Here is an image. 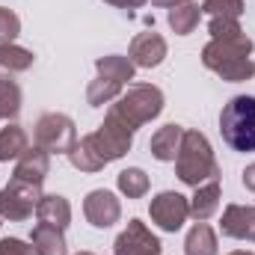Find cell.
Listing matches in <instances>:
<instances>
[{
	"mask_svg": "<svg viewBox=\"0 0 255 255\" xmlns=\"http://www.w3.org/2000/svg\"><path fill=\"white\" fill-rule=\"evenodd\" d=\"M253 48L255 45L250 36H241V39H211L202 48V65L211 68L214 74H220L229 83L250 80L255 74Z\"/></svg>",
	"mask_w": 255,
	"mask_h": 255,
	"instance_id": "1",
	"label": "cell"
},
{
	"mask_svg": "<svg viewBox=\"0 0 255 255\" xmlns=\"http://www.w3.org/2000/svg\"><path fill=\"white\" fill-rule=\"evenodd\" d=\"M175 175L187 187H199L205 181L220 178L214 148H211V142L202 130H184V139H181V148H178V157H175Z\"/></svg>",
	"mask_w": 255,
	"mask_h": 255,
	"instance_id": "2",
	"label": "cell"
},
{
	"mask_svg": "<svg viewBox=\"0 0 255 255\" xmlns=\"http://www.w3.org/2000/svg\"><path fill=\"white\" fill-rule=\"evenodd\" d=\"M220 133L235 151H255V95H235L223 104Z\"/></svg>",
	"mask_w": 255,
	"mask_h": 255,
	"instance_id": "3",
	"label": "cell"
},
{
	"mask_svg": "<svg viewBox=\"0 0 255 255\" xmlns=\"http://www.w3.org/2000/svg\"><path fill=\"white\" fill-rule=\"evenodd\" d=\"M110 113H116L122 122H128L136 130L163 113V92H160V86H151V83H133V86H128V92L116 98Z\"/></svg>",
	"mask_w": 255,
	"mask_h": 255,
	"instance_id": "4",
	"label": "cell"
},
{
	"mask_svg": "<svg viewBox=\"0 0 255 255\" xmlns=\"http://www.w3.org/2000/svg\"><path fill=\"white\" fill-rule=\"evenodd\" d=\"M86 139L92 142V148L98 151V157L104 163H113V160L125 157L128 151H130V145H133V128L128 125V122H122L116 113H107L104 122L98 125V130L86 133Z\"/></svg>",
	"mask_w": 255,
	"mask_h": 255,
	"instance_id": "5",
	"label": "cell"
},
{
	"mask_svg": "<svg viewBox=\"0 0 255 255\" xmlns=\"http://www.w3.org/2000/svg\"><path fill=\"white\" fill-rule=\"evenodd\" d=\"M33 142L48 154H68L77 142V128L65 113H45L33 128Z\"/></svg>",
	"mask_w": 255,
	"mask_h": 255,
	"instance_id": "6",
	"label": "cell"
},
{
	"mask_svg": "<svg viewBox=\"0 0 255 255\" xmlns=\"http://www.w3.org/2000/svg\"><path fill=\"white\" fill-rule=\"evenodd\" d=\"M42 196H45V193H42V184L12 178V181L0 190V220H9V223H24V220H30Z\"/></svg>",
	"mask_w": 255,
	"mask_h": 255,
	"instance_id": "7",
	"label": "cell"
},
{
	"mask_svg": "<svg viewBox=\"0 0 255 255\" xmlns=\"http://www.w3.org/2000/svg\"><path fill=\"white\" fill-rule=\"evenodd\" d=\"M148 214H151V223H154L157 229L175 235V232L187 223V217H190V199L181 196V193H175V190H163L151 199Z\"/></svg>",
	"mask_w": 255,
	"mask_h": 255,
	"instance_id": "8",
	"label": "cell"
},
{
	"mask_svg": "<svg viewBox=\"0 0 255 255\" xmlns=\"http://www.w3.org/2000/svg\"><path fill=\"white\" fill-rule=\"evenodd\" d=\"M160 250H163L160 238L142 220H130L113 244V255H160Z\"/></svg>",
	"mask_w": 255,
	"mask_h": 255,
	"instance_id": "9",
	"label": "cell"
},
{
	"mask_svg": "<svg viewBox=\"0 0 255 255\" xmlns=\"http://www.w3.org/2000/svg\"><path fill=\"white\" fill-rule=\"evenodd\" d=\"M83 214H86L89 226L110 229L122 217V202L116 199V193H110V190H92L83 199Z\"/></svg>",
	"mask_w": 255,
	"mask_h": 255,
	"instance_id": "10",
	"label": "cell"
},
{
	"mask_svg": "<svg viewBox=\"0 0 255 255\" xmlns=\"http://www.w3.org/2000/svg\"><path fill=\"white\" fill-rule=\"evenodd\" d=\"M166 39L160 33H139L133 36L130 48H128V57L136 68H157V65L166 60Z\"/></svg>",
	"mask_w": 255,
	"mask_h": 255,
	"instance_id": "11",
	"label": "cell"
},
{
	"mask_svg": "<svg viewBox=\"0 0 255 255\" xmlns=\"http://www.w3.org/2000/svg\"><path fill=\"white\" fill-rule=\"evenodd\" d=\"M220 232L235 241L255 244V205H229L220 220Z\"/></svg>",
	"mask_w": 255,
	"mask_h": 255,
	"instance_id": "12",
	"label": "cell"
},
{
	"mask_svg": "<svg viewBox=\"0 0 255 255\" xmlns=\"http://www.w3.org/2000/svg\"><path fill=\"white\" fill-rule=\"evenodd\" d=\"M48 172H51V154L33 142V148H27V151L18 157L12 178H21V181H33V184H42V181L48 178Z\"/></svg>",
	"mask_w": 255,
	"mask_h": 255,
	"instance_id": "13",
	"label": "cell"
},
{
	"mask_svg": "<svg viewBox=\"0 0 255 255\" xmlns=\"http://www.w3.org/2000/svg\"><path fill=\"white\" fill-rule=\"evenodd\" d=\"M181 139H184V128H181V125H175V122H172V125H163V128H157V130L151 133L148 151H151V157H154V160L169 163V160H175V157H178Z\"/></svg>",
	"mask_w": 255,
	"mask_h": 255,
	"instance_id": "14",
	"label": "cell"
},
{
	"mask_svg": "<svg viewBox=\"0 0 255 255\" xmlns=\"http://www.w3.org/2000/svg\"><path fill=\"white\" fill-rule=\"evenodd\" d=\"M193 190L196 193L190 196V217L196 223H208L220 208V178L205 181V184H199Z\"/></svg>",
	"mask_w": 255,
	"mask_h": 255,
	"instance_id": "15",
	"label": "cell"
},
{
	"mask_svg": "<svg viewBox=\"0 0 255 255\" xmlns=\"http://www.w3.org/2000/svg\"><path fill=\"white\" fill-rule=\"evenodd\" d=\"M36 217L39 223H48V226H57V229H68L71 223V202L60 196V193H51V196H42L39 205H36Z\"/></svg>",
	"mask_w": 255,
	"mask_h": 255,
	"instance_id": "16",
	"label": "cell"
},
{
	"mask_svg": "<svg viewBox=\"0 0 255 255\" xmlns=\"http://www.w3.org/2000/svg\"><path fill=\"white\" fill-rule=\"evenodd\" d=\"M30 244L36 255H68V244H65L63 229L57 226H48V223H39L30 235Z\"/></svg>",
	"mask_w": 255,
	"mask_h": 255,
	"instance_id": "17",
	"label": "cell"
},
{
	"mask_svg": "<svg viewBox=\"0 0 255 255\" xmlns=\"http://www.w3.org/2000/svg\"><path fill=\"white\" fill-rule=\"evenodd\" d=\"M95 71H98V77H107V80H116V83L125 86L128 80H133L136 65L130 63V57L110 54V57H98L95 60Z\"/></svg>",
	"mask_w": 255,
	"mask_h": 255,
	"instance_id": "18",
	"label": "cell"
},
{
	"mask_svg": "<svg viewBox=\"0 0 255 255\" xmlns=\"http://www.w3.org/2000/svg\"><path fill=\"white\" fill-rule=\"evenodd\" d=\"M220 253V244H217V235L208 223H196L190 232H187V241H184V255H217Z\"/></svg>",
	"mask_w": 255,
	"mask_h": 255,
	"instance_id": "19",
	"label": "cell"
},
{
	"mask_svg": "<svg viewBox=\"0 0 255 255\" xmlns=\"http://www.w3.org/2000/svg\"><path fill=\"white\" fill-rule=\"evenodd\" d=\"M68 157V163L74 166V169H80V172H101L107 163L98 157V151L92 148V142L86 139V136H80L77 142H74V148L65 154Z\"/></svg>",
	"mask_w": 255,
	"mask_h": 255,
	"instance_id": "20",
	"label": "cell"
},
{
	"mask_svg": "<svg viewBox=\"0 0 255 255\" xmlns=\"http://www.w3.org/2000/svg\"><path fill=\"white\" fill-rule=\"evenodd\" d=\"M30 148V136L21 125H9L0 130V160H18Z\"/></svg>",
	"mask_w": 255,
	"mask_h": 255,
	"instance_id": "21",
	"label": "cell"
},
{
	"mask_svg": "<svg viewBox=\"0 0 255 255\" xmlns=\"http://www.w3.org/2000/svg\"><path fill=\"white\" fill-rule=\"evenodd\" d=\"M199 18H202V6L199 3H181V6H175V9H169V27L175 30V36H190L193 30L199 27Z\"/></svg>",
	"mask_w": 255,
	"mask_h": 255,
	"instance_id": "22",
	"label": "cell"
},
{
	"mask_svg": "<svg viewBox=\"0 0 255 255\" xmlns=\"http://www.w3.org/2000/svg\"><path fill=\"white\" fill-rule=\"evenodd\" d=\"M33 51H27V48H21V45H15V42H0V68L3 71H9V74H15V71H27L30 65H33Z\"/></svg>",
	"mask_w": 255,
	"mask_h": 255,
	"instance_id": "23",
	"label": "cell"
},
{
	"mask_svg": "<svg viewBox=\"0 0 255 255\" xmlns=\"http://www.w3.org/2000/svg\"><path fill=\"white\" fill-rule=\"evenodd\" d=\"M119 95H122V83L107 80V77H95V80L86 86V104H89V107H104V104L116 101Z\"/></svg>",
	"mask_w": 255,
	"mask_h": 255,
	"instance_id": "24",
	"label": "cell"
},
{
	"mask_svg": "<svg viewBox=\"0 0 255 255\" xmlns=\"http://www.w3.org/2000/svg\"><path fill=\"white\" fill-rule=\"evenodd\" d=\"M116 184H119V193L122 196H128V199H142L148 193V175L139 166H128V169L119 172Z\"/></svg>",
	"mask_w": 255,
	"mask_h": 255,
	"instance_id": "25",
	"label": "cell"
},
{
	"mask_svg": "<svg viewBox=\"0 0 255 255\" xmlns=\"http://www.w3.org/2000/svg\"><path fill=\"white\" fill-rule=\"evenodd\" d=\"M21 113V86L3 74L0 77V119H15Z\"/></svg>",
	"mask_w": 255,
	"mask_h": 255,
	"instance_id": "26",
	"label": "cell"
},
{
	"mask_svg": "<svg viewBox=\"0 0 255 255\" xmlns=\"http://www.w3.org/2000/svg\"><path fill=\"white\" fill-rule=\"evenodd\" d=\"M247 3L244 0H202V12H208L211 18H232L241 21Z\"/></svg>",
	"mask_w": 255,
	"mask_h": 255,
	"instance_id": "27",
	"label": "cell"
},
{
	"mask_svg": "<svg viewBox=\"0 0 255 255\" xmlns=\"http://www.w3.org/2000/svg\"><path fill=\"white\" fill-rule=\"evenodd\" d=\"M208 33H211V39H241V36H247L241 21H232V18H211Z\"/></svg>",
	"mask_w": 255,
	"mask_h": 255,
	"instance_id": "28",
	"label": "cell"
},
{
	"mask_svg": "<svg viewBox=\"0 0 255 255\" xmlns=\"http://www.w3.org/2000/svg\"><path fill=\"white\" fill-rule=\"evenodd\" d=\"M18 36H21V18L12 9L0 6V42H15Z\"/></svg>",
	"mask_w": 255,
	"mask_h": 255,
	"instance_id": "29",
	"label": "cell"
},
{
	"mask_svg": "<svg viewBox=\"0 0 255 255\" xmlns=\"http://www.w3.org/2000/svg\"><path fill=\"white\" fill-rule=\"evenodd\" d=\"M0 255H36L33 244L21 241V238H3L0 241Z\"/></svg>",
	"mask_w": 255,
	"mask_h": 255,
	"instance_id": "30",
	"label": "cell"
},
{
	"mask_svg": "<svg viewBox=\"0 0 255 255\" xmlns=\"http://www.w3.org/2000/svg\"><path fill=\"white\" fill-rule=\"evenodd\" d=\"M104 3H110V6H119V9H139V6H145L148 0H104Z\"/></svg>",
	"mask_w": 255,
	"mask_h": 255,
	"instance_id": "31",
	"label": "cell"
},
{
	"mask_svg": "<svg viewBox=\"0 0 255 255\" xmlns=\"http://www.w3.org/2000/svg\"><path fill=\"white\" fill-rule=\"evenodd\" d=\"M244 187L255 193V163H250V166L244 169Z\"/></svg>",
	"mask_w": 255,
	"mask_h": 255,
	"instance_id": "32",
	"label": "cell"
},
{
	"mask_svg": "<svg viewBox=\"0 0 255 255\" xmlns=\"http://www.w3.org/2000/svg\"><path fill=\"white\" fill-rule=\"evenodd\" d=\"M154 6H160V9H175V6H181V3H187V0H151Z\"/></svg>",
	"mask_w": 255,
	"mask_h": 255,
	"instance_id": "33",
	"label": "cell"
},
{
	"mask_svg": "<svg viewBox=\"0 0 255 255\" xmlns=\"http://www.w3.org/2000/svg\"><path fill=\"white\" fill-rule=\"evenodd\" d=\"M229 255H255V253H247V250H238V253H229Z\"/></svg>",
	"mask_w": 255,
	"mask_h": 255,
	"instance_id": "34",
	"label": "cell"
},
{
	"mask_svg": "<svg viewBox=\"0 0 255 255\" xmlns=\"http://www.w3.org/2000/svg\"><path fill=\"white\" fill-rule=\"evenodd\" d=\"M77 255H92V253H77Z\"/></svg>",
	"mask_w": 255,
	"mask_h": 255,
	"instance_id": "35",
	"label": "cell"
}]
</instances>
